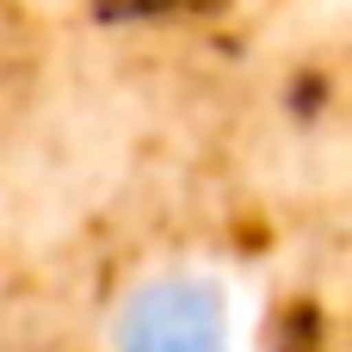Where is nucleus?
<instances>
[{"mask_svg":"<svg viewBox=\"0 0 352 352\" xmlns=\"http://www.w3.org/2000/svg\"><path fill=\"white\" fill-rule=\"evenodd\" d=\"M118 352H229L223 303L198 278H155L142 285L111 328Z\"/></svg>","mask_w":352,"mask_h":352,"instance_id":"nucleus-1","label":"nucleus"}]
</instances>
